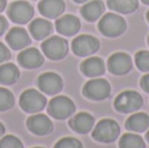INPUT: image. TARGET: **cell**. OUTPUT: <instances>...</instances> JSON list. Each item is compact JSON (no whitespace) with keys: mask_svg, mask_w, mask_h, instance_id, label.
I'll use <instances>...</instances> for the list:
<instances>
[{"mask_svg":"<svg viewBox=\"0 0 149 148\" xmlns=\"http://www.w3.org/2000/svg\"><path fill=\"white\" fill-rule=\"evenodd\" d=\"M98 29H100V31L103 36L110 37V38H115V37L122 36L126 31L127 24H126V20L122 16L113 12H109L100 18Z\"/></svg>","mask_w":149,"mask_h":148,"instance_id":"6da1fadb","label":"cell"},{"mask_svg":"<svg viewBox=\"0 0 149 148\" xmlns=\"http://www.w3.org/2000/svg\"><path fill=\"white\" fill-rule=\"evenodd\" d=\"M120 134V127L114 119H101L93 127V139L100 143H113Z\"/></svg>","mask_w":149,"mask_h":148,"instance_id":"7a4b0ae2","label":"cell"},{"mask_svg":"<svg viewBox=\"0 0 149 148\" xmlns=\"http://www.w3.org/2000/svg\"><path fill=\"white\" fill-rule=\"evenodd\" d=\"M47 105V100L43 93L36 89H26L20 97V106L26 113H39Z\"/></svg>","mask_w":149,"mask_h":148,"instance_id":"3957f363","label":"cell"},{"mask_svg":"<svg viewBox=\"0 0 149 148\" xmlns=\"http://www.w3.org/2000/svg\"><path fill=\"white\" fill-rule=\"evenodd\" d=\"M50 115L55 119H65L71 117L76 110L74 102L67 96H55L47 105Z\"/></svg>","mask_w":149,"mask_h":148,"instance_id":"277c9868","label":"cell"},{"mask_svg":"<svg viewBox=\"0 0 149 148\" xmlns=\"http://www.w3.org/2000/svg\"><path fill=\"white\" fill-rule=\"evenodd\" d=\"M42 51L49 59L60 60L68 54V42L59 36H52L42 42Z\"/></svg>","mask_w":149,"mask_h":148,"instance_id":"5b68a950","label":"cell"},{"mask_svg":"<svg viewBox=\"0 0 149 148\" xmlns=\"http://www.w3.org/2000/svg\"><path fill=\"white\" fill-rule=\"evenodd\" d=\"M143 106V97L135 91H124L114 101V108L119 113H134Z\"/></svg>","mask_w":149,"mask_h":148,"instance_id":"8992f818","label":"cell"},{"mask_svg":"<svg viewBox=\"0 0 149 148\" xmlns=\"http://www.w3.org/2000/svg\"><path fill=\"white\" fill-rule=\"evenodd\" d=\"M110 92H111V87L109 84V81L105 80V79H98V77H93L82 88V94L86 98L93 100V101L106 100L110 96Z\"/></svg>","mask_w":149,"mask_h":148,"instance_id":"52a82bcc","label":"cell"},{"mask_svg":"<svg viewBox=\"0 0 149 148\" xmlns=\"http://www.w3.org/2000/svg\"><path fill=\"white\" fill-rule=\"evenodd\" d=\"M34 9L29 1L17 0L13 1L8 8V17L16 24H26L33 18Z\"/></svg>","mask_w":149,"mask_h":148,"instance_id":"ba28073f","label":"cell"},{"mask_svg":"<svg viewBox=\"0 0 149 148\" xmlns=\"http://www.w3.org/2000/svg\"><path fill=\"white\" fill-rule=\"evenodd\" d=\"M100 49V41L90 34L77 36L72 41V51L77 57H89Z\"/></svg>","mask_w":149,"mask_h":148,"instance_id":"9c48e42d","label":"cell"},{"mask_svg":"<svg viewBox=\"0 0 149 148\" xmlns=\"http://www.w3.org/2000/svg\"><path fill=\"white\" fill-rule=\"evenodd\" d=\"M132 68V59L126 52H115L107 60V70L113 75H126Z\"/></svg>","mask_w":149,"mask_h":148,"instance_id":"30bf717a","label":"cell"},{"mask_svg":"<svg viewBox=\"0 0 149 148\" xmlns=\"http://www.w3.org/2000/svg\"><path fill=\"white\" fill-rule=\"evenodd\" d=\"M26 126L30 133L38 136H45L51 134L54 125H52L51 119L45 114H33L28 118L26 121Z\"/></svg>","mask_w":149,"mask_h":148,"instance_id":"8fae6325","label":"cell"},{"mask_svg":"<svg viewBox=\"0 0 149 148\" xmlns=\"http://www.w3.org/2000/svg\"><path fill=\"white\" fill-rule=\"evenodd\" d=\"M38 87L43 93L55 96L63 89V79L55 72H45L39 75Z\"/></svg>","mask_w":149,"mask_h":148,"instance_id":"7c38bea8","label":"cell"},{"mask_svg":"<svg viewBox=\"0 0 149 148\" xmlns=\"http://www.w3.org/2000/svg\"><path fill=\"white\" fill-rule=\"evenodd\" d=\"M5 41H7L8 46L12 50H22L26 46H29L31 42L30 37H29L28 31L22 28H12L5 36Z\"/></svg>","mask_w":149,"mask_h":148,"instance_id":"4fadbf2b","label":"cell"},{"mask_svg":"<svg viewBox=\"0 0 149 148\" xmlns=\"http://www.w3.org/2000/svg\"><path fill=\"white\" fill-rule=\"evenodd\" d=\"M17 60L24 68L34 70V68H38L43 64L45 58L39 50L34 49V47H29V49L22 50V51L18 54Z\"/></svg>","mask_w":149,"mask_h":148,"instance_id":"5bb4252c","label":"cell"},{"mask_svg":"<svg viewBox=\"0 0 149 148\" xmlns=\"http://www.w3.org/2000/svg\"><path fill=\"white\" fill-rule=\"evenodd\" d=\"M55 28H56L58 33H60L62 36L72 37L80 30L81 24H80L79 18L74 17L73 15H64L56 20Z\"/></svg>","mask_w":149,"mask_h":148,"instance_id":"9a60e30c","label":"cell"},{"mask_svg":"<svg viewBox=\"0 0 149 148\" xmlns=\"http://www.w3.org/2000/svg\"><path fill=\"white\" fill-rule=\"evenodd\" d=\"M70 127L77 134H88L94 127V117L89 113H77L71 118Z\"/></svg>","mask_w":149,"mask_h":148,"instance_id":"2e32d148","label":"cell"},{"mask_svg":"<svg viewBox=\"0 0 149 148\" xmlns=\"http://www.w3.org/2000/svg\"><path fill=\"white\" fill-rule=\"evenodd\" d=\"M41 15L46 18H58L65 9L63 0H41L38 4Z\"/></svg>","mask_w":149,"mask_h":148,"instance_id":"e0dca14e","label":"cell"},{"mask_svg":"<svg viewBox=\"0 0 149 148\" xmlns=\"http://www.w3.org/2000/svg\"><path fill=\"white\" fill-rule=\"evenodd\" d=\"M80 70H81L82 75L88 76V77H100L105 73V63L101 58L90 57L81 63Z\"/></svg>","mask_w":149,"mask_h":148,"instance_id":"ac0fdd59","label":"cell"},{"mask_svg":"<svg viewBox=\"0 0 149 148\" xmlns=\"http://www.w3.org/2000/svg\"><path fill=\"white\" fill-rule=\"evenodd\" d=\"M103 10H105V4L101 0H89L81 7L80 12L86 21L93 22L103 15Z\"/></svg>","mask_w":149,"mask_h":148,"instance_id":"d6986e66","label":"cell"},{"mask_svg":"<svg viewBox=\"0 0 149 148\" xmlns=\"http://www.w3.org/2000/svg\"><path fill=\"white\" fill-rule=\"evenodd\" d=\"M29 31L34 39H45L51 34L52 24L46 18H36L29 25Z\"/></svg>","mask_w":149,"mask_h":148,"instance_id":"ffe728a7","label":"cell"},{"mask_svg":"<svg viewBox=\"0 0 149 148\" xmlns=\"http://www.w3.org/2000/svg\"><path fill=\"white\" fill-rule=\"evenodd\" d=\"M126 128L132 133H144L149 128V115L145 113H134L126 122Z\"/></svg>","mask_w":149,"mask_h":148,"instance_id":"44dd1931","label":"cell"},{"mask_svg":"<svg viewBox=\"0 0 149 148\" xmlns=\"http://www.w3.org/2000/svg\"><path fill=\"white\" fill-rule=\"evenodd\" d=\"M20 77V71L13 63H1L0 64V84L12 85Z\"/></svg>","mask_w":149,"mask_h":148,"instance_id":"7402d4cb","label":"cell"},{"mask_svg":"<svg viewBox=\"0 0 149 148\" xmlns=\"http://www.w3.org/2000/svg\"><path fill=\"white\" fill-rule=\"evenodd\" d=\"M107 7L118 13H132L139 7V0H107Z\"/></svg>","mask_w":149,"mask_h":148,"instance_id":"603a6c76","label":"cell"},{"mask_svg":"<svg viewBox=\"0 0 149 148\" xmlns=\"http://www.w3.org/2000/svg\"><path fill=\"white\" fill-rule=\"evenodd\" d=\"M119 148H145V142L137 134H124L119 140Z\"/></svg>","mask_w":149,"mask_h":148,"instance_id":"cb8c5ba5","label":"cell"},{"mask_svg":"<svg viewBox=\"0 0 149 148\" xmlns=\"http://www.w3.org/2000/svg\"><path fill=\"white\" fill-rule=\"evenodd\" d=\"M15 105V97L12 92L0 87V112H7Z\"/></svg>","mask_w":149,"mask_h":148,"instance_id":"d4e9b609","label":"cell"},{"mask_svg":"<svg viewBox=\"0 0 149 148\" xmlns=\"http://www.w3.org/2000/svg\"><path fill=\"white\" fill-rule=\"evenodd\" d=\"M135 63L136 67L143 72H149V51H139L135 55Z\"/></svg>","mask_w":149,"mask_h":148,"instance_id":"484cf974","label":"cell"},{"mask_svg":"<svg viewBox=\"0 0 149 148\" xmlns=\"http://www.w3.org/2000/svg\"><path fill=\"white\" fill-rule=\"evenodd\" d=\"M0 148H24V144L17 136L5 135L0 138Z\"/></svg>","mask_w":149,"mask_h":148,"instance_id":"4316f807","label":"cell"},{"mask_svg":"<svg viewBox=\"0 0 149 148\" xmlns=\"http://www.w3.org/2000/svg\"><path fill=\"white\" fill-rule=\"evenodd\" d=\"M54 148H82V144L79 139L67 136V138H63L60 140H58Z\"/></svg>","mask_w":149,"mask_h":148,"instance_id":"83f0119b","label":"cell"},{"mask_svg":"<svg viewBox=\"0 0 149 148\" xmlns=\"http://www.w3.org/2000/svg\"><path fill=\"white\" fill-rule=\"evenodd\" d=\"M9 58H10L9 49H8L4 43L0 42V64L4 63V62H7V60H9Z\"/></svg>","mask_w":149,"mask_h":148,"instance_id":"f1b7e54d","label":"cell"},{"mask_svg":"<svg viewBox=\"0 0 149 148\" xmlns=\"http://www.w3.org/2000/svg\"><path fill=\"white\" fill-rule=\"evenodd\" d=\"M140 85H141L143 91H145L147 93H149V72L141 77V80H140Z\"/></svg>","mask_w":149,"mask_h":148,"instance_id":"f546056e","label":"cell"},{"mask_svg":"<svg viewBox=\"0 0 149 148\" xmlns=\"http://www.w3.org/2000/svg\"><path fill=\"white\" fill-rule=\"evenodd\" d=\"M7 29H8V21L5 20V17L0 16V36H1Z\"/></svg>","mask_w":149,"mask_h":148,"instance_id":"4dcf8cb0","label":"cell"},{"mask_svg":"<svg viewBox=\"0 0 149 148\" xmlns=\"http://www.w3.org/2000/svg\"><path fill=\"white\" fill-rule=\"evenodd\" d=\"M5 7H7V0H0V12H3Z\"/></svg>","mask_w":149,"mask_h":148,"instance_id":"1f68e13d","label":"cell"},{"mask_svg":"<svg viewBox=\"0 0 149 148\" xmlns=\"http://www.w3.org/2000/svg\"><path fill=\"white\" fill-rule=\"evenodd\" d=\"M4 133H5V127H4V125H3V123H0V138H1V136H4Z\"/></svg>","mask_w":149,"mask_h":148,"instance_id":"d6a6232c","label":"cell"},{"mask_svg":"<svg viewBox=\"0 0 149 148\" xmlns=\"http://www.w3.org/2000/svg\"><path fill=\"white\" fill-rule=\"evenodd\" d=\"M73 1H76V3H86V1H89V0H73Z\"/></svg>","mask_w":149,"mask_h":148,"instance_id":"836d02e7","label":"cell"},{"mask_svg":"<svg viewBox=\"0 0 149 148\" xmlns=\"http://www.w3.org/2000/svg\"><path fill=\"white\" fill-rule=\"evenodd\" d=\"M143 3H144V4H147V5H149V0H141Z\"/></svg>","mask_w":149,"mask_h":148,"instance_id":"e575fe53","label":"cell"},{"mask_svg":"<svg viewBox=\"0 0 149 148\" xmlns=\"http://www.w3.org/2000/svg\"><path fill=\"white\" fill-rule=\"evenodd\" d=\"M147 140H148V143H149V128H148V133H147Z\"/></svg>","mask_w":149,"mask_h":148,"instance_id":"d590c367","label":"cell"},{"mask_svg":"<svg viewBox=\"0 0 149 148\" xmlns=\"http://www.w3.org/2000/svg\"><path fill=\"white\" fill-rule=\"evenodd\" d=\"M147 20H148V22H149V10H148V13H147Z\"/></svg>","mask_w":149,"mask_h":148,"instance_id":"8d00e7d4","label":"cell"},{"mask_svg":"<svg viewBox=\"0 0 149 148\" xmlns=\"http://www.w3.org/2000/svg\"><path fill=\"white\" fill-rule=\"evenodd\" d=\"M33 148H43V147H33Z\"/></svg>","mask_w":149,"mask_h":148,"instance_id":"74e56055","label":"cell"},{"mask_svg":"<svg viewBox=\"0 0 149 148\" xmlns=\"http://www.w3.org/2000/svg\"><path fill=\"white\" fill-rule=\"evenodd\" d=\"M148 45H149V36H148Z\"/></svg>","mask_w":149,"mask_h":148,"instance_id":"f35d334b","label":"cell"}]
</instances>
